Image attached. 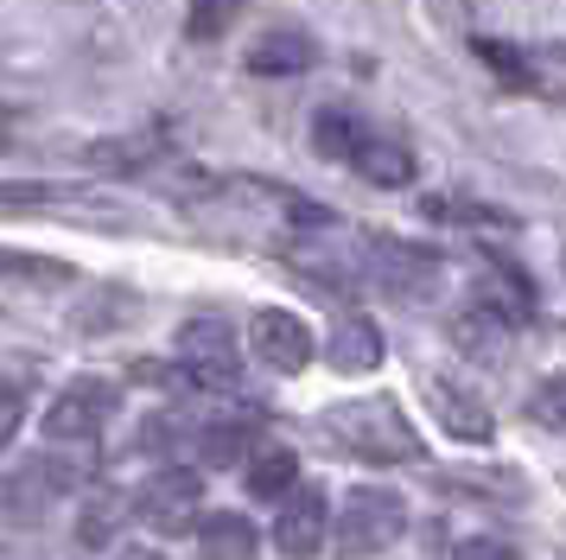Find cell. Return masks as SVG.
<instances>
[{
	"mask_svg": "<svg viewBox=\"0 0 566 560\" xmlns=\"http://www.w3.org/2000/svg\"><path fill=\"white\" fill-rule=\"evenodd\" d=\"M318 427L337 439V453L363 458V465H413V458L427 453V446H420V433H413V421L395 402H382V395L325 407V421H318Z\"/></svg>",
	"mask_w": 566,
	"mask_h": 560,
	"instance_id": "cell-1",
	"label": "cell"
},
{
	"mask_svg": "<svg viewBox=\"0 0 566 560\" xmlns=\"http://www.w3.org/2000/svg\"><path fill=\"white\" fill-rule=\"evenodd\" d=\"M408 535V504L395 490H350L337 509V554L344 560H376Z\"/></svg>",
	"mask_w": 566,
	"mask_h": 560,
	"instance_id": "cell-2",
	"label": "cell"
},
{
	"mask_svg": "<svg viewBox=\"0 0 566 560\" xmlns=\"http://www.w3.org/2000/svg\"><path fill=\"white\" fill-rule=\"evenodd\" d=\"M134 516L159 535H185L205 522V478L191 465H166L154 478L134 490Z\"/></svg>",
	"mask_w": 566,
	"mask_h": 560,
	"instance_id": "cell-3",
	"label": "cell"
},
{
	"mask_svg": "<svg viewBox=\"0 0 566 560\" xmlns=\"http://www.w3.org/2000/svg\"><path fill=\"white\" fill-rule=\"evenodd\" d=\"M115 407H122L115 382H103V376H77L52 407H45V439H57V446H83V439H96V433H103L108 421H115Z\"/></svg>",
	"mask_w": 566,
	"mask_h": 560,
	"instance_id": "cell-4",
	"label": "cell"
},
{
	"mask_svg": "<svg viewBox=\"0 0 566 560\" xmlns=\"http://www.w3.org/2000/svg\"><path fill=\"white\" fill-rule=\"evenodd\" d=\"M363 255H369V274L382 280L395 300H427V293H433V280H439V255L433 249L395 242V236H369Z\"/></svg>",
	"mask_w": 566,
	"mask_h": 560,
	"instance_id": "cell-5",
	"label": "cell"
},
{
	"mask_svg": "<svg viewBox=\"0 0 566 560\" xmlns=\"http://www.w3.org/2000/svg\"><path fill=\"white\" fill-rule=\"evenodd\" d=\"M249 351L268 363V370H281V376H300L312 356H318V338L300 312H281V305H268L249 319Z\"/></svg>",
	"mask_w": 566,
	"mask_h": 560,
	"instance_id": "cell-6",
	"label": "cell"
},
{
	"mask_svg": "<svg viewBox=\"0 0 566 560\" xmlns=\"http://www.w3.org/2000/svg\"><path fill=\"white\" fill-rule=\"evenodd\" d=\"M325 535H332L325 490H318V484H300V490L281 504V516H274V548H281L286 560H312L318 548H325Z\"/></svg>",
	"mask_w": 566,
	"mask_h": 560,
	"instance_id": "cell-7",
	"label": "cell"
},
{
	"mask_svg": "<svg viewBox=\"0 0 566 560\" xmlns=\"http://www.w3.org/2000/svg\"><path fill=\"white\" fill-rule=\"evenodd\" d=\"M382 331L369 325L363 312H344L332 325V344H325V363H332L337 376H376L382 370Z\"/></svg>",
	"mask_w": 566,
	"mask_h": 560,
	"instance_id": "cell-8",
	"label": "cell"
},
{
	"mask_svg": "<svg viewBox=\"0 0 566 560\" xmlns=\"http://www.w3.org/2000/svg\"><path fill=\"white\" fill-rule=\"evenodd\" d=\"M433 414H439V427L452 433V439H471V446H484L490 427H496L484 395H471V388H459V382H433Z\"/></svg>",
	"mask_w": 566,
	"mask_h": 560,
	"instance_id": "cell-9",
	"label": "cell"
},
{
	"mask_svg": "<svg viewBox=\"0 0 566 560\" xmlns=\"http://www.w3.org/2000/svg\"><path fill=\"white\" fill-rule=\"evenodd\" d=\"M255 554H261V535L249 516L223 509V516L198 522V560H255Z\"/></svg>",
	"mask_w": 566,
	"mask_h": 560,
	"instance_id": "cell-10",
	"label": "cell"
},
{
	"mask_svg": "<svg viewBox=\"0 0 566 560\" xmlns=\"http://www.w3.org/2000/svg\"><path fill=\"white\" fill-rule=\"evenodd\" d=\"M318 64V45L306 32H268L249 45V76H300Z\"/></svg>",
	"mask_w": 566,
	"mask_h": 560,
	"instance_id": "cell-11",
	"label": "cell"
},
{
	"mask_svg": "<svg viewBox=\"0 0 566 560\" xmlns=\"http://www.w3.org/2000/svg\"><path fill=\"white\" fill-rule=\"evenodd\" d=\"M242 490H249V497H268V504H286V497L300 490V458L286 453V446H261V453L242 465Z\"/></svg>",
	"mask_w": 566,
	"mask_h": 560,
	"instance_id": "cell-12",
	"label": "cell"
},
{
	"mask_svg": "<svg viewBox=\"0 0 566 560\" xmlns=\"http://www.w3.org/2000/svg\"><path fill=\"white\" fill-rule=\"evenodd\" d=\"M452 344H459L471 363H503V356H510V325H503V312L478 305V312H459V319H452Z\"/></svg>",
	"mask_w": 566,
	"mask_h": 560,
	"instance_id": "cell-13",
	"label": "cell"
},
{
	"mask_svg": "<svg viewBox=\"0 0 566 560\" xmlns=\"http://www.w3.org/2000/svg\"><path fill=\"white\" fill-rule=\"evenodd\" d=\"M369 141H376V134H369L357 115H344V108H325V115L312 122V147L325 153V159H344V166H357Z\"/></svg>",
	"mask_w": 566,
	"mask_h": 560,
	"instance_id": "cell-14",
	"label": "cell"
},
{
	"mask_svg": "<svg viewBox=\"0 0 566 560\" xmlns=\"http://www.w3.org/2000/svg\"><path fill=\"white\" fill-rule=\"evenodd\" d=\"M255 439H261L255 421H223V427L198 433V458L205 465H249L255 458Z\"/></svg>",
	"mask_w": 566,
	"mask_h": 560,
	"instance_id": "cell-15",
	"label": "cell"
},
{
	"mask_svg": "<svg viewBox=\"0 0 566 560\" xmlns=\"http://www.w3.org/2000/svg\"><path fill=\"white\" fill-rule=\"evenodd\" d=\"M179 382H185V388H198V395H235V382H242V356H235V351L179 356Z\"/></svg>",
	"mask_w": 566,
	"mask_h": 560,
	"instance_id": "cell-16",
	"label": "cell"
},
{
	"mask_svg": "<svg viewBox=\"0 0 566 560\" xmlns=\"http://www.w3.org/2000/svg\"><path fill=\"white\" fill-rule=\"evenodd\" d=\"M357 173L369 178V185H382V191H401L413 178V153L401 147V141H369L357 159Z\"/></svg>",
	"mask_w": 566,
	"mask_h": 560,
	"instance_id": "cell-17",
	"label": "cell"
},
{
	"mask_svg": "<svg viewBox=\"0 0 566 560\" xmlns=\"http://www.w3.org/2000/svg\"><path fill=\"white\" fill-rule=\"evenodd\" d=\"M242 20V0H191V13H185V32L198 39V45H217L230 25Z\"/></svg>",
	"mask_w": 566,
	"mask_h": 560,
	"instance_id": "cell-18",
	"label": "cell"
},
{
	"mask_svg": "<svg viewBox=\"0 0 566 560\" xmlns=\"http://www.w3.org/2000/svg\"><path fill=\"white\" fill-rule=\"evenodd\" d=\"M128 509H134V504H122L115 490H103L96 504L83 509V522H77V541H83V548H108V541H115V529H122V516H128Z\"/></svg>",
	"mask_w": 566,
	"mask_h": 560,
	"instance_id": "cell-19",
	"label": "cell"
},
{
	"mask_svg": "<svg viewBox=\"0 0 566 560\" xmlns=\"http://www.w3.org/2000/svg\"><path fill=\"white\" fill-rule=\"evenodd\" d=\"M217 351H235L223 319H191V325L179 331V356H217Z\"/></svg>",
	"mask_w": 566,
	"mask_h": 560,
	"instance_id": "cell-20",
	"label": "cell"
},
{
	"mask_svg": "<svg viewBox=\"0 0 566 560\" xmlns=\"http://www.w3.org/2000/svg\"><path fill=\"white\" fill-rule=\"evenodd\" d=\"M528 414H535L541 427H566V376L535 382V395H528Z\"/></svg>",
	"mask_w": 566,
	"mask_h": 560,
	"instance_id": "cell-21",
	"label": "cell"
},
{
	"mask_svg": "<svg viewBox=\"0 0 566 560\" xmlns=\"http://www.w3.org/2000/svg\"><path fill=\"white\" fill-rule=\"evenodd\" d=\"M478 58H484L490 71H503L515 83V90H535V71H528V64H522V58H515L510 45H496V39H478Z\"/></svg>",
	"mask_w": 566,
	"mask_h": 560,
	"instance_id": "cell-22",
	"label": "cell"
},
{
	"mask_svg": "<svg viewBox=\"0 0 566 560\" xmlns=\"http://www.w3.org/2000/svg\"><path fill=\"white\" fill-rule=\"evenodd\" d=\"M427 217L433 224H496V210H478L464 198H427Z\"/></svg>",
	"mask_w": 566,
	"mask_h": 560,
	"instance_id": "cell-23",
	"label": "cell"
},
{
	"mask_svg": "<svg viewBox=\"0 0 566 560\" xmlns=\"http://www.w3.org/2000/svg\"><path fill=\"white\" fill-rule=\"evenodd\" d=\"M452 560H522V554H515L510 541H496V535H471V541L452 548Z\"/></svg>",
	"mask_w": 566,
	"mask_h": 560,
	"instance_id": "cell-24",
	"label": "cell"
},
{
	"mask_svg": "<svg viewBox=\"0 0 566 560\" xmlns=\"http://www.w3.org/2000/svg\"><path fill=\"white\" fill-rule=\"evenodd\" d=\"M20 414H27V395H20V376H13L7 382V414H0V433H7V439L20 433Z\"/></svg>",
	"mask_w": 566,
	"mask_h": 560,
	"instance_id": "cell-25",
	"label": "cell"
},
{
	"mask_svg": "<svg viewBox=\"0 0 566 560\" xmlns=\"http://www.w3.org/2000/svg\"><path fill=\"white\" fill-rule=\"evenodd\" d=\"M122 560H166V554H159V548H128Z\"/></svg>",
	"mask_w": 566,
	"mask_h": 560,
	"instance_id": "cell-26",
	"label": "cell"
}]
</instances>
